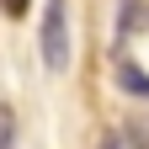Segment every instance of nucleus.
Here are the masks:
<instances>
[{"label":"nucleus","instance_id":"obj_3","mask_svg":"<svg viewBox=\"0 0 149 149\" xmlns=\"http://www.w3.org/2000/svg\"><path fill=\"white\" fill-rule=\"evenodd\" d=\"M117 80H123V91H139V96H149V80H144L133 64H123V69H117Z\"/></svg>","mask_w":149,"mask_h":149},{"label":"nucleus","instance_id":"obj_2","mask_svg":"<svg viewBox=\"0 0 149 149\" xmlns=\"http://www.w3.org/2000/svg\"><path fill=\"white\" fill-rule=\"evenodd\" d=\"M0 149H16V112L0 107Z\"/></svg>","mask_w":149,"mask_h":149},{"label":"nucleus","instance_id":"obj_4","mask_svg":"<svg viewBox=\"0 0 149 149\" xmlns=\"http://www.w3.org/2000/svg\"><path fill=\"white\" fill-rule=\"evenodd\" d=\"M27 6H32V0H0V11H6V16H27Z\"/></svg>","mask_w":149,"mask_h":149},{"label":"nucleus","instance_id":"obj_1","mask_svg":"<svg viewBox=\"0 0 149 149\" xmlns=\"http://www.w3.org/2000/svg\"><path fill=\"white\" fill-rule=\"evenodd\" d=\"M37 53H43V69L48 74H64L69 69V6H64V0H43Z\"/></svg>","mask_w":149,"mask_h":149}]
</instances>
